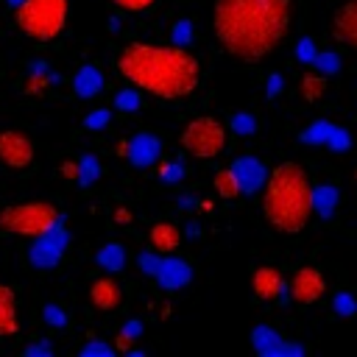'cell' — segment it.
<instances>
[{
	"mask_svg": "<svg viewBox=\"0 0 357 357\" xmlns=\"http://www.w3.org/2000/svg\"><path fill=\"white\" fill-rule=\"evenodd\" d=\"M290 0H215L212 28L218 45L237 61H262L290 31Z\"/></svg>",
	"mask_w": 357,
	"mask_h": 357,
	"instance_id": "1",
	"label": "cell"
},
{
	"mask_svg": "<svg viewBox=\"0 0 357 357\" xmlns=\"http://www.w3.org/2000/svg\"><path fill=\"white\" fill-rule=\"evenodd\" d=\"M117 73L159 100H181L201 81V61L184 45L131 42L117 53Z\"/></svg>",
	"mask_w": 357,
	"mask_h": 357,
	"instance_id": "2",
	"label": "cell"
},
{
	"mask_svg": "<svg viewBox=\"0 0 357 357\" xmlns=\"http://www.w3.org/2000/svg\"><path fill=\"white\" fill-rule=\"evenodd\" d=\"M312 181L307 170L296 162H282L268 173L265 195H262V215L271 229L282 234H298L310 223L312 206Z\"/></svg>",
	"mask_w": 357,
	"mask_h": 357,
	"instance_id": "3",
	"label": "cell"
},
{
	"mask_svg": "<svg viewBox=\"0 0 357 357\" xmlns=\"http://www.w3.org/2000/svg\"><path fill=\"white\" fill-rule=\"evenodd\" d=\"M14 22L25 36L50 42L64 31L67 0H25L14 8Z\"/></svg>",
	"mask_w": 357,
	"mask_h": 357,
	"instance_id": "4",
	"label": "cell"
},
{
	"mask_svg": "<svg viewBox=\"0 0 357 357\" xmlns=\"http://www.w3.org/2000/svg\"><path fill=\"white\" fill-rule=\"evenodd\" d=\"M61 220L59 206L50 201H28V204H8L0 209V231L14 237H39L50 231Z\"/></svg>",
	"mask_w": 357,
	"mask_h": 357,
	"instance_id": "5",
	"label": "cell"
},
{
	"mask_svg": "<svg viewBox=\"0 0 357 357\" xmlns=\"http://www.w3.org/2000/svg\"><path fill=\"white\" fill-rule=\"evenodd\" d=\"M226 126L218 117H195L181 131V148L195 159H215L226 151Z\"/></svg>",
	"mask_w": 357,
	"mask_h": 357,
	"instance_id": "6",
	"label": "cell"
},
{
	"mask_svg": "<svg viewBox=\"0 0 357 357\" xmlns=\"http://www.w3.org/2000/svg\"><path fill=\"white\" fill-rule=\"evenodd\" d=\"M67 243H70V234H67L64 223L59 220L50 231L33 237V245L28 248V262H31V268H36V271H50V268H56V265L61 262L64 251H67Z\"/></svg>",
	"mask_w": 357,
	"mask_h": 357,
	"instance_id": "7",
	"label": "cell"
},
{
	"mask_svg": "<svg viewBox=\"0 0 357 357\" xmlns=\"http://www.w3.org/2000/svg\"><path fill=\"white\" fill-rule=\"evenodd\" d=\"M287 293H290V298H293L296 304L310 307V304H315V301L324 298V293H326V279H324V273H321L318 268L304 265V268H298V271L290 276Z\"/></svg>",
	"mask_w": 357,
	"mask_h": 357,
	"instance_id": "8",
	"label": "cell"
},
{
	"mask_svg": "<svg viewBox=\"0 0 357 357\" xmlns=\"http://www.w3.org/2000/svg\"><path fill=\"white\" fill-rule=\"evenodd\" d=\"M0 162L11 170H28L33 165V142L22 131H0Z\"/></svg>",
	"mask_w": 357,
	"mask_h": 357,
	"instance_id": "9",
	"label": "cell"
},
{
	"mask_svg": "<svg viewBox=\"0 0 357 357\" xmlns=\"http://www.w3.org/2000/svg\"><path fill=\"white\" fill-rule=\"evenodd\" d=\"M126 156L134 167H151L162 159V139L151 131H139L128 139L126 145Z\"/></svg>",
	"mask_w": 357,
	"mask_h": 357,
	"instance_id": "10",
	"label": "cell"
},
{
	"mask_svg": "<svg viewBox=\"0 0 357 357\" xmlns=\"http://www.w3.org/2000/svg\"><path fill=\"white\" fill-rule=\"evenodd\" d=\"M251 290H254V298H259V301H276V298H282L287 284H284V276L279 268L262 265L251 273Z\"/></svg>",
	"mask_w": 357,
	"mask_h": 357,
	"instance_id": "11",
	"label": "cell"
},
{
	"mask_svg": "<svg viewBox=\"0 0 357 357\" xmlns=\"http://www.w3.org/2000/svg\"><path fill=\"white\" fill-rule=\"evenodd\" d=\"M153 279H156L165 290H178V287L190 284V279H192V268H190V262H187V259H178V257L162 254V259H159V268H156Z\"/></svg>",
	"mask_w": 357,
	"mask_h": 357,
	"instance_id": "12",
	"label": "cell"
},
{
	"mask_svg": "<svg viewBox=\"0 0 357 357\" xmlns=\"http://www.w3.org/2000/svg\"><path fill=\"white\" fill-rule=\"evenodd\" d=\"M332 36L349 50H357V0H346L343 6H337L332 17Z\"/></svg>",
	"mask_w": 357,
	"mask_h": 357,
	"instance_id": "13",
	"label": "cell"
},
{
	"mask_svg": "<svg viewBox=\"0 0 357 357\" xmlns=\"http://www.w3.org/2000/svg\"><path fill=\"white\" fill-rule=\"evenodd\" d=\"M231 170H234L237 181H240V187H243V195H254L268 181V170H265V165L257 156H240V159H234L231 162Z\"/></svg>",
	"mask_w": 357,
	"mask_h": 357,
	"instance_id": "14",
	"label": "cell"
},
{
	"mask_svg": "<svg viewBox=\"0 0 357 357\" xmlns=\"http://www.w3.org/2000/svg\"><path fill=\"white\" fill-rule=\"evenodd\" d=\"M301 139H304V142H312V145H329V148H335V151H346V148L351 145V139H349V134H346L343 128H337V126H332V123H324V120L312 123V126L301 134Z\"/></svg>",
	"mask_w": 357,
	"mask_h": 357,
	"instance_id": "15",
	"label": "cell"
},
{
	"mask_svg": "<svg viewBox=\"0 0 357 357\" xmlns=\"http://www.w3.org/2000/svg\"><path fill=\"white\" fill-rule=\"evenodd\" d=\"M89 298H92V304H95L98 310L112 312V310H117L120 301H123V287H120L112 276H100V279H95V282L89 284Z\"/></svg>",
	"mask_w": 357,
	"mask_h": 357,
	"instance_id": "16",
	"label": "cell"
},
{
	"mask_svg": "<svg viewBox=\"0 0 357 357\" xmlns=\"http://www.w3.org/2000/svg\"><path fill=\"white\" fill-rule=\"evenodd\" d=\"M103 89V73L95 64H81L73 75V92L78 98H95Z\"/></svg>",
	"mask_w": 357,
	"mask_h": 357,
	"instance_id": "17",
	"label": "cell"
},
{
	"mask_svg": "<svg viewBox=\"0 0 357 357\" xmlns=\"http://www.w3.org/2000/svg\"><path fill=\"white\" fill-rule=\"evenodd\" d=\"M148 240H151V248H153V251H159V254H173V251L178 248L181 234H178V229H176L170 220H159V223L151 226Z\"/></svg>",
	"mask_w": 357,
	"mask_h": 357,
	"instance_id": "18",
	"label": "cell"
},
{
	"mask_svg": "<svg viewBox=\"0 0 357 357\" xmlns=\"http://www.w3.org/2000/svg\"><path fill=\"white\" fill-rule=\"evenodd\" d=\"M17 329H20V324H17L14 290L0 282V337H11V335H17Z\"/></svg>",
	"mask_w": 357,
	"mask_h": 357,
	"instance_id": "19",
	"label": "cell"
},
{
	"mask_svg": "<svg viewBox=\"0 0 357 357\" xmlns=\"http://www.w3.org/2000/svg\"><path fill=\"white\" fill-rule=\"evenodd\" d=\"M251 343H254V349H257L262 357H276V351H279V346L284 343V337H282L273 326L259 324V326H254V332H251Z\"/></svg>",
	"mask_w": 357,
	"mask_h": 357,
	"instance_id": "20",
	"label": "cell"
},
{
	"mask_svg": "<svg viewBox=\"0 0 357 357\" xmlns=\"http://www.w3.org/2000/svg\"><path fill=\"white\" fill-rule=\"evenodd\" d=\"M215 192L223 201H234V198L243 195V187H240V181H237V176H234L231 167H223V170L215 173Z\"/></svg>",
	"mask_w": 357,
	"mask_h": 357,
	"instance_id": "21",
	"label": "cell"
},
{
	"mask_svg": "<svg viewBox=\"0 0 357 357\" xmlns=\"http://www.w3.org/2000/svg\"><path fill=\"white\" fill-rule=\"evenodd\" d=\"M312 206H315V212H318L324 220L332 218V212H335V206H337V190H335L332 184L315 187V190H312Z\"/></svg>",
	"mask_w": 357,
	"mask_h": 357,
	"instance_id": "22",
	"label": "cell"
},
{
	"mask_svg": "<svg viewBox=\"0 0 357 357\" xmlns=\"http://www.w3.org/2000/svg\"><path fill=\"white\" fill-rule=\"evenodd\" d=\"M98 265L106 268V271H112V273L123 271V265H126V251H123V245H120V243H106V245L98 251Z\"/></svg>",
	"mask_w": 357,
	"mask_h": 357,
	"instance_id": "23",
	"label": "cell"
},
{
	"mask_svg": "<svg viewBox=\"0 0 357 357\" xmlns=\"http://www.w3.org/2000/svg\"><path fill=\"white\" fill-rule=\"evenodd\" d=\"M324 92H326V78H324V73H307V75L301 78V98H304V100L315 103L318 98H324Z\"/></svg>",
	"mask_w": 357,
	"mask_h": 357,
	"instance_id": "24",
	"label": "cell"
},
{
	"mask_svg": "<svg viewBox=\"0 0 357 357\" xmlns=\"http://www.w3.org/2000/svg\"><path fill=\"white\" fill-rule=\"evenodd\" d=\"M78 165H81L78 184H81V187L95 184V181H98V176H100V162H98V156H95V153H84V156L78 159Z\"/></svg>",
	"mask_w": 357,
	"mask_h": 357,
	"instance_id": "25",
	"label": "cell"
},
{
	"mask_svg": "<svg viewBox=\"0 0 357 357\" xmlns=\"http://www.w3.org/2000/svg\"><path fill=\"white\" fill-rule=\"evenodd\" d=\"M142 106V89H120L114 95V109L117 112H137Z\"/></svg>",
	"mask_w": 357,
	"mask_h": 357,
	"instance_id": "26",
	"label": "cell"
},
{
	"mask_svg": "<svg viewBox=\"0 0 357 357\" xmlns=\"http://www.w3.org/2000/svg\"><path fill=\"white\" fill-rule=\"evenodd\" d=\"M42 318H45V324L47 326H53V329H61V326H67V312L59 307V304H45L42 307Z\"/></svg>",
	"mask_w": 357,
	"mask_h": 357,
	"instance_id": "27",
	"label": "cell"
},
{
	"mask_svg": "<svg viewBox=\"0 0 357 357\" xmlns=\"http://www.w3.org/2000/svg\"><path fill=\"white\" fill-rule=\"evenodd\" d=\"M231 131L240 134V137H248V134L257 131V120H254L248 112H237V114L231 117Z\"/></svg>",
	"mask_w": 357,
	"mask_h": 357,
	"instance_id": "28",
	"label": "cell"
},
{
	"mask_svg": "<svg viewBox=\"0 0 357 357\" xmlns=\"http://www.w3.org/2000/svg\"><path fill=\"white\" fill-rule=\"evenodd\" d=\"M332 307H335L337 315H346V318H351V315L357 312V301H354L351 293H337L335 301H332Z\"/></svg>",
	"mask_w": 357,
	"mask_h": 357,
	"instance_id": "29",
	"label": "cell"
},
{
	"mask_svg": "<svg viewBox=\"0 0 357 357\" xmlns=\"http://www.w3.org/2000/svg\"><path fill=\"white\" fill-rule=\"evenodd\" d=\"M181 176H184V167H181L178 162H162V165H159V178H162L165 184L181 181Z\"/></svg>",
	"mask_w": 357,
	"mask_h": 357,
	"instance_id": "30",
	"label": "cell"
},
{
	"mask_svg": "<svg viewBox=\"0 0 357 357\" xmlns=\"http://www.w3.org/2000/svg\"><path fill=\"white\" fill-rule=\"evenodd\" d=\"M112 354H114V349L109 343H100V340H92L81 349V357H112Z\"/></svg>",
	"mask_w": 357,
	"mask_h": 357,
	"instance_id": "31",
	"label": "cell"
},
{
	"mask_svg": "<svg viewBox=\"0 0 357 357\" xmlns=\"http://www.w3.org/2000/svg\"><path fill=\"white\" fill-rule=\"evenodd\" d=\"M109 120H112V112H109V109H95V112H89V114L84 117V126H86V128H103Z\"/></svg>",
	"mask_w": 357,
	"mask_h": 357,
	"instance_id": "32",
	"label": "cell"
},
{
	"mask_svg": "<svg viewBox=\"0 0 357 357\" xmlns=\"http://www.w3.org/2000/svg\"><path fill=\"white\" fill-rule=\"evenodd\" d=\"M312 67H318L321 73H335V70H337V56L329 53V50H326V53H318L315 61H312Z\"/></svg>",
	"mask_w": 357,
	"mask_h": 357,
	"instance_id": "33",
	"label": "cell"
},
{
	"mask_svg": "<svg viewBox=\"0 0 357 357\" xmlns=\"http://www.w3.org/2000/svg\"><path fill=\"white\" fill-rule=\"evenodd\" d=\"M159 259H162V257H159V251H153V248H151V251L139 254V268H142L148 276H153V273H156V268H159Z\"/></svg>",
	"mask_w": 357,
	"mask_h": 357,
	"instance_id": "34",
	"label": "cell"
},
{
	"mask_svg": "<svg viewBox=\"0 0 357 357\" xmlns=\"http://www.w3.org/2000/svg\"><path fill=\"white\" fill-rule=\"evenodd\" d=\"M190 36H192V25H190V20H178L176 28H173V42H176V45H187Z\"/></svg>",
	"mask_w": 357,
	"mask_h": 357,
	"instance_id": "35",
	"label": "cell"
},
{
	"mask_svg": "<svg viewBox=\"0 0 357 357\" xmlns=\"http://www.w3.org/2000/svg\"><path fill=\"white\" fill-rule=\"evenodd\" d=\"M117 8H123V11H148L156 0H112Z\"/></svg>",
	"mask_w": 357,
	"mask_h": 357,
	"instance_id": "36",
	"label": "cell"
},
{
	"mask_svg": "<svg viewBox=\"0 0 357 357\" xmlns=\"http://www.w3.org/2000/svg\"><path fill=\"white\" fill-rule=\"evenodd\" d=\"M50 354H53V346L45 343V340H39V343L22 349V357H50Z\"/></svg>",
	"mask_w": 357,
	"mask_h": 357,
	"instance_id": "37",
	"label": "cell"
},
{
	"mask_svg": "<svg viewBox=\"0 0 357 357\" xmlns=\"http://www.w3.org/2000/svg\"><path fill=\"white\" fill-rule=\"evenodd\" d=\"M296 53H298V59H301V61H307V64H312V61H315V56H318V53H315V45H312V39H301Z\"/></svg>",
	"mask_w": 357,
	"mask_h": 357,
	"instance_id": "38",
	"label": "cell"
},
{
	"mask_svg": "<svg viewBox=\"0 0 357 357\" xmlns=\"http://www.w3.org/2000/svg\"><path fill=\"white\" fill-rule=\"evenodd\" d=\"M61 176H64L67 181H78L81 165H78V162H64V165H61Z\"/></svg>",
	"mask_w": 357,
	"mask_h": 357,
	"instance_id": "39",
	"label": "cell"
},
{
	"mask_svg": "<svg viewBox=\"0 0 357 357\" xmlns=\"http://www.w3.org/2000/svg\"><path fill=\"white\" fill-rule=\"evenodd\" d=\"M131 340H134L131 335L120 332V335H117V346H114V349H117V351H128V349H131Z\"/></svg>",
	"mask_w": 357,
	"mask_h": 357,
	"instance_id": "40",
	"label": "cell"
},
{
	"mask_svg": "<svg viewBox=\"0 0 357 357\" xmlns=\"http://www.w3.org/2000/svg\"><path fill=\"white\" fill-rule=\"evenodd\" d=\"M276 92H282V78L279 75H271L268 78V95H276Z\"/></svg>",
	"mask_w": 357,
	"mask_h": 357,
	"instance_id": "41",
	"label": "cell"
},
{
	"mask_svg": "<svg viewBox=\"0 0 357 357\" xmlns=\"http://www.w3.org/2000/svg\"><path fill=\"white\" fill-rule=\"evenodd\" d=\"M123 332H126V335H131V337H137V335L142 332V324H139V321H128V324L123 326Z\"/></svg>",
	"mask_w": 357,
	"mask_h": 357,
	"instance_id": "42",
	"label": "cell"
},
{
	"mask_svg": "<svg viewBox=\"0 0 357 357\" xmlns=\"http://www.w3.org/2000/svg\"><path fill=\"white\" fill-rule=\"evenodd\" d=\"M114 218H117V220H123V223H126V220H128V212H126V209H120V212H117V215H114Z\"/></svg>",
	"mask_w": 357,
	"mask_h": 357,
	"instance_id": "43",
	"label": "cell"
},
{
	"mask_svg": "<svg viewBox=\"0 0 357 357\" xmlns=\"http://www.w3.org/2000/svg\"><path fill=\"white\" fill-rule=\"evenodd\" d=\"M6 3H8L11 8H17V6H20V3H25V0H6Z\"/></svg>",
	"mask_w": 357,
	"mask_h": 357,
	"instance_id": "44",
	"label": "cell"
}]
</instances>
